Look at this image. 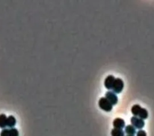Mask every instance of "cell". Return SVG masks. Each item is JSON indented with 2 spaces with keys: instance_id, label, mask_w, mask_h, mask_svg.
<instances>
[{
  "instance_id": "6da1fadb",
  "label": "cell",
  "mask_w": 154,
  "mask_h": 136,
  "mask_svg": "<svg viewBox=\"0 0 154 136\" xmlns=\"http://www.w3.org/2000/svg\"><path fill=\"white\" fill-rule=\"evenodd\" d=\"M131 113L134 116L138 117L143 120L148 117V111L146 108H142L138 104L134 105L131 108Z\"/></svg>"
},
{
  "instance_id": "7a4b0ae2",
  "label": "cell",
  "mask_w": 154,
  "mask_h": 136,
  "mask_svg": "<svg viewBox=\"0 0 154 136\" xmlns=\"http://www.w3.org/2000/svg\"><path fill=\"white\" fill-rule=\"evenodd\" d=\"M98 105L102 110L107 112L111 111L112 109V105L108 101L105 97H102L100 98L98 102Z\"/></svg>"
},
{
  "instance_id": "3957f363",
  "label": "cell",
  "mask_w": 154,
  "mask_h": 136,
  "mask_svg": "<svg viewBox=\"0 0 154 136\" xmlns=\"http://www.w3.org/2000/svg\"><path fill=\"white\" fill-rule=\"evenodd\" d=\"M124 87V83L123 80L120 78H115L114 81L112 90V92L115 93H120L123 89Z\"/></svg>"
},
{
  "instance_id": "277c9868",
  "label": "cell",
  "mask_w": 154,
  "mask_h": 136,
  "mask_svg": "<svg viewBox=\"0 0 154 136\" xmlns=\"http://www.w3.org/2000/svg\"><path fill=\"white\" fill-rule=\"evenodd\" d=\"M131 123L135 129H141L144 126V121L136 116H133L131 118Z\"/></svg>"
},
{
  "instance_id": "5b68a950",
  "label": "cell",
  "mask_w": 154,
  "mask_h": 136,
  "mask_svg": "<svg viewBox=\"0 0 154 136\" xmlns=\"http://www.w3.org/2000/svg\"><path fill=\"white\" fill-rule=\"evenodd\" d=\"M105 98L112 105H116L118 102V98L116 94L112 91H108L105 93Z\"/></svg>"
},
{
  "instance_id": "8992f818",
  "label": "cell",
  "mask_w": 154,
  "mask_h": 136,
  "mask_svg": "<svg viewBox=\"0 0 154 136\" xmlns=\"http://www.w3.org/2000/svg\"><path fill=\"white\" fill-rule=\"evenodd\" d=\"M114 80H115V77L113 75H109L107 76L104 81L105 87L108 90L112 89Z\"/></svg>"
},
{
  "instance_id": "52a82bcc",
  "label": "cell",
  "mask_w": 154,
  "mask_h": 136,
  "mask_svg": "<svg viewBox=\"0 0 154 136\" xmlns=\"http://www.w3.org/2000/svg\"><path fill=\"white\" fill-rule=\"evenodd\" d=\"M113 126L114 128H119V129H123L125 126V122L122 118H116L113 120Z\"/></svg>"
},
{
  "instance_id": "ba28073f",
  "label": "cell",
  "mask_w": 154,
  "mask_h": 136,
  "mask_svg": "<svg viewBox=\"0 0 154 136\" xmlns=\"http://www.w3.org/2000/svg\"><path fill=\"white\" fill-rule=\"evenodd\" d=\"M125 132L128 135H134H134L136 134V129L132 125H128L125 126Z\"/></svg>"
},
{
  "instance_id": "9c48e42d",
  "label": "cell",
  "mask_w": 154,
  "mask_h": 136,
  "mask_svg": "<svg viewBox=\"0 0 154 136\" xmlns=\"http://www.w3.org/2000/svg\"><path fill=\"white\" fill-rule=\"evenodd\" d=\"M111 136H125V132L122 129L114 128L111 132Z\"/></svg>"
},
{
  "instance_id": "30bf717a",
  "label": "cell",
  "mask_w": 154,
  "mask_h": 136,
  "mask_svg": "<svg viewBox=\"0 0 154 136\" xmlns=\"http://www.w3.org/2000/svg\"><path fill=\"white\" fill-rule=\"evenodd\" d=\"M16 123V119L13 116H10L7 119V126H8L10 128H13Z\"/></svg>"
},
{
  "instance_id": "8fae6325",
  "label": "cell",
  "mask_w": 154,
  "mask_h": 136,
  "mask_svg": "<svg viewBox=\"0 0 154 136\" xmlns=\"http://www.w3.org/2000/svg\"><path fill=\"white\" fill-rule=\"evenodd\" d=\"M7 117L4 114L0 115V128H4L7 126Z\"/></svg>"
},
{
  "instance_id": "7c38bea8",
  "label": "cell",
  "mask_w": 154,
  "mask_h": 136,
  "mask_svg": "<svg viewBox=\"0 0 154 136\" xmlns=\"http://www.w3.org/2000/svg\"><path fill=\"white\" fill-rule=\"evenodd\" d=\"M10 136H19V132L16 128L10 129Z\"/></svg>"
},
{
  "instance_id": "4fadbf2b",
  "label": "cell",
  "mask_w": 154,
  "mask_h": 136,
  "mask_svg": "<svg viewBox=\"0 0 154 136\" xmlns=\"http://www.w3.org/2000/svg\"><path fill=\"white\" fill-rule=\"evenodd\" d=\"M0 136H10V129H3L1 132Z\"/></svg>"
},
{
  "instance_id": "5bb4252c",
  "label": "cell",
  "mask_w": 154,
  "mask_h": 136,
  "mask_svg": "<svg viewBox=\"0 0 154 136\" xmlns=\"http://www.w3.org/2000/svg\"><path fill=\"white\" fill-rule=\"evenodd\" d=\"M137 136H147V134L144 130L140 129L137 132Z\"/></svg>"
},
{
  "instance_id": "9a60e30c",
  "label": "cell",
  "mask_w": 154,
  "mask_h": 136,
  "mask_svg": "<svg viewBox=\"0 0 154 136\" xmlns=\"http://www.w3.org/2000/svg\"><path fill=\"white\" fill-rule=\"evenodd\" d=\"M126 136H134V135H127Z\"/></svg>"
}]
</instances>
